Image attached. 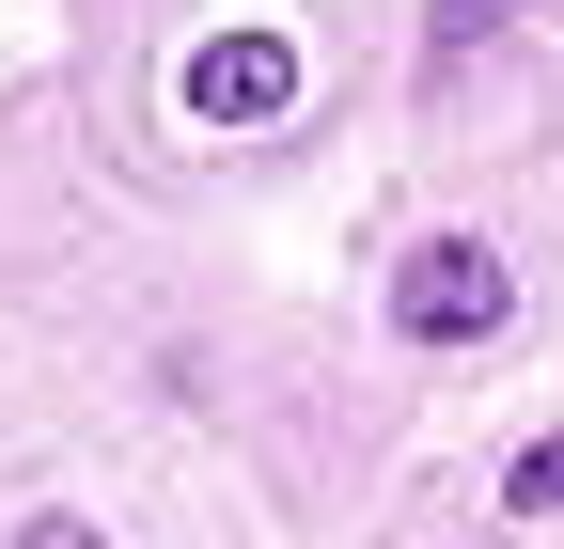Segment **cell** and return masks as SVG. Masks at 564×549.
I'll use <instances>...</instances> for the list:
<instances>
[{
  "label": "cell",
  "mask_w": 564,
  "mask_h": 549,
  "mask_svg": "<svg viewBox=\"0 0 564 549\" xmlns=\"http://www.w3.org/2000/svg\"><path fill=\"white\" fill-rule=\"evenodd\" d=\"M502 314H518V267L486 251V236H423L392 267V330H408V346H486Z\"/></svg>",
  "instance_id": "obj_1"
},
{
  "label": "cell",
  "mask_w": 564,
  "mask_h": 549,
  "mask_svg": "<svg viewBox=\"0 0 564 549\" xmlns=\"http://www.w3.org/2000/svg\"><path fill=\"white\" fill-rule=\"evenodd\" d=\"M188 110H204V126H282V110H299V47H282V32L188 47Z\"/></svg>",
  "instance_id": "obj_2"
},
{
  "label": "cell",
  "mask_w": 564,
  "mask_h": 549,
  "mask_svg": "<svg viewBox=\"0 0 564 549\" xmlns=\"http://www.w3.org/2000/svg\"><path fill=\"white\" fill-rule=\"evenodd\" d=\"M17 549H95V518H32V534H17Z\"/></svg>",
  "instance_id": "obj_5"
},
{
  "label": "cell",
  "mask_w": 564,
  "mask_h": 549,
  "mask_svg": "<svg viewBox=\"0 0 564 549\" xmlns=\"http://www.w3.org/2000/svg\"><path fill=\"white\" fill-rule=\"evenodd\" d=\"M549 503H564V424H549V440L502 471V518H549Z\"/></svg>",
  "instance_id": "obj_3"
},
{
  "label": "cell",
  "mask_w": 564,
  "mask_h": 549,
  "mask_svg": "<svg viewBox=\"0 0 564 549\" xmlns=\"http://www.w3.org/2000/svg\"><path fill=\"white\" fill-rule=\"evenodd\" d=\"M502 17H518V0H423V47H440V63H455V47H486V32H502Z\"/></svg>",
  "instance_id": "obj_4"
}]
</instances>
